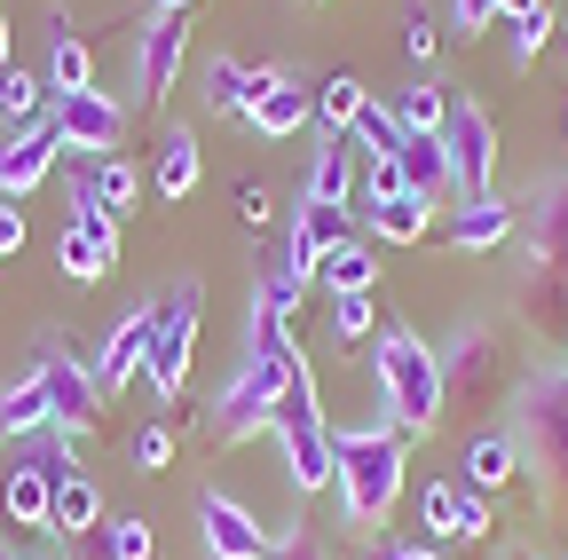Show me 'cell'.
Here are the masks:
<instances>
[{
  "mask_svg": "<svg viewBox=\"0 0 568 560\" xmlns=\"http://www.w3.org/2000/svg\"><path fill=\"white\" fill-rule=\"evenodd\" d=\"M403 458H410L403 427H347V435H332V498H339L347 529H364V537L387 529V513L403 498Z\"/></svg>",
  "mask_w": 568,
  "mask_h": 560,
  "instance_id": "cell-1",
  "label": "cell"
},
{
  "mask_svg": "<svg viewBox=\"0 0 568 560\" xmlns=\"http://www.w3.org/2000/svg\"><path fill=\"white\" fill-rule=\"evenodd\" d=\"M514 450L537 474V498L568 513V371H545L514 403Z\"/></svg>",
  "mask_w": 568,
  "mask_h": 560,
  "instance_id": "cell-2",
  "label": "cell"
},
{
  "mask_svg": "<svg viewBox=\"0 0 568 560\" xmlns=\"http://www.w3.org/2000/svg\"><path fill=\"white\" fill-rule=\"evenodd\" d=\"M372 356H379V395H387V410H395L387 427H403L410 442L435 435V427H443V356H435L410 324L379 332Z\"/></svg>",
  "mask_w": 568,
  "mask_h": 560,
  "instance_id": "cell-3",
  "label": "cell"
},
{
  "mask_svg": "<svg viewBox=\"0 0 568 560\" xmlns=\"http://www.w3.org/2000/svg\"><path fill=\"white\" fill-rule=\"evenodd\" d=\"M268 435H276V450H284V474H293V489H308V498H316V489H332V427H324V410H316L308 364H293V379H284Z\"/></svg>",
  "mask_w": 568,
  "mask_h": 560,
  "instance_id": "cell-4",
  "label": "cell"
},
{
  "mask_svg": "<svg viewBox=\"0 0 568 560\" xmlns=\"http://www.w3.org/2000/svg\"><path fill=\"white\" fill-rule=\"evenodd\" d=\"M293 364H301V347H284V356H245V371L213 395V442L261 435L276 418V395H284V379H293Z\"/></svg>",
  "mask_w": 568,
  "mask_h": 560,
  "instance_id": "cell-5",
  "label": "cell"
},
{
  "mask_svg": "<svg viewBox=\"0 0 568 560\" xmlns=\"http://www.w3.org/2000/svg\"><path fill=\"white\" fill-rule=\"evenodd\" d=\"M443 151H450V190H458V205L489 197V182H497V119H489L481 103H450Z\"/></svg>",
  "mask_w": 568,
  "mask_h": 560,
  "instance_id": "cell-6",
  "label": "cell"
},
{
  "mask_svg": "<svg viewBox=\"0 0 568 560\" xmlns=\"http://www.w3.org/2000/svg\"><path fill=\"white\" fill-rule=\"evenodd\" d=\"M190 347H197V285H174V301H166V316H159V332H151V356H142V379L159 387V403L182 395Z\"/></svg>",
  "mask_w": 568,
  "mask_h": 560,
  "instance_id": "cell-7",
  "label": "cell"
},
{
  "mask_svg": "<svg viewBox=\"0 0 568 560\" xmlns=\"http://www.w3.org/2000/svg\"><path fill=\"white\" fill-rule=\"evenodd\" d=\"M48 119H55V134H63L71 159H111L119 134H126V111H119L103 88H88V95H55Z\"/></svg>",
  "mask_w": 568,
  "mask_h": 560,
  "instance_id": "cell-8",
  "label": "cell"
},
{
  "mask_svg": "<svg viewBox=\"0 0 568 560\" xmlns=\"http://www.w3.org/2000/svg\"><path fill=\"white\" fill-rule=\"evenodd\" d=\"M521 237H529V268L568 285V174H552L521 197Z\"/></svg>",
  "mask_w": 568,
  "mask_h": 560,
  "instance_id": "cell-9",
  "label": "cell"
},
{
  "mask_svg": "<svg viewBox=\"0 0 568 560\" xmlns=\"http://www.w3.org/2000/svg\"><path fill=\"white\" fill-rule=\"evenodd\" d=\"M32 379H40V395H48V410H55V427H63V435H80V427H95V418H103L95 371L71 356V347H48V356L32 364Z\"/></svg>",
  "mask_w": 568,
  "mask_h": 560,
  "instance_id": "cell-10",
  "label": "cell"
},
{
  "mask_svg": "<svg viewBox=\"0 0 568 560\" xmlns=\"http://www.w3.org/2000/svg\"><path fill=\"white\" fill-rule=\"evenodd\" d=\"M506 379H514V364H506V339L497 332H458V347L443 356V403L450 395H474V403H489V395H506Z\"/></svg>",
  "mask_w": 568,
  "mask_h": 560,
  "instance_id": "cell-11",
  "label": "cell"
},
{
  "mask_svg": "<svg viewBox=\"0 0 568 560\" xmlns=\"http://www.w3.org/2000/svg\"><path fill=\"white\" fill-rule=\"evenodd\" d=\"M245 119H253L261 134H301V126L316 119V88L293 72V63H268V72H253Z\"/></svg>",
  "mask_w": 568,
  "mask_h": 560,
  "instance_id": "cell-12",
  "label": "cell"
},
{
  "mask_svg": "<svg viewBox=\"0 0 568 560\" xmlns=\"http://www.w3.org/2000/svg\"><path fill=\"white\" fill-rule=\"evenodd\" d=\"M197 529H205L213 560H268L276 552V529H261L237 498H222V489H205V498H197Z\"/></svg>",
  "mask_w": 568,
  "mask_h": 560,
  "instance_id": "cell-13",
  "label": "cell"
},
{
  "mask_svg": "<svg viewBox=\"0 0 568 560\" xmlns=\"http://www.w3.org/2000/svg\"><path fill=\"white\" fill-rule=\"evenodd\" d=\"M339 245H355V214H347V205H332V197H301L293 237H284V268H293V276H316V261L339 253Z\"/></svg>",
  "mask_w": 568,
  "mask_h": 560,
  "instance_id": "cell-14",
  "label": "cell"
},
{
  "mask_svg": "<svg viewBox=\"0 0 568 560\" xmlns=\"http://www.w3.org/2000/svg\"><path fill=\"white\" fill-rule=\"evenodd\" d=\"M142 197V174L111 151V159H71V214H126V205Z\"/></svg>",
  "mask_w": 568,
  "mask_h": 560,
  "instance_id": "cell-15",
  "label": "cell"
},
{
  "mask_svg": "<svg viewBox=\"0 0 568 560\" xmlns=\"http://www.w3.org/2000/svg\"><path fill=\"white\" fill-rule=\"evenodd\" d=\"M55 151H63L55 119H32V126H17L9 143H0V197H32V190L55 174Z\"/></svg>",
  "mask_w": 568,
  "mask_h": 560,
  "instance_id": "cell-16",
  "label": "cell"
},
{
  "mask_svg": "<svg viewBox=\"0 0 568 560\" xmlns=\"http://www.w3.org/2000/svg\"><path fill=\"white\" fill-rule=\"evenodd\" d=\"M151 332H159V308H134V316L111 324V339L95 347V395H103V403L142 371V356H151Z\"/></svg>",
  "mask_w": 568,
  "mask_h": 560,
  "instance_id": "cell-17",
  "label": "cell"
},
{
  "mask_svg": "<svg viewBox=\"0 0 568 560\" xmlns=\"http://www.w3.org/2000/svg\"><path fill=\"white\" fill-rule=\"evenodd\" d=\"M111 268H119V222L111 214H71V230H63V276H71V285H103Z\"/></svg>",
  "mask_w": 568,
  "mask_h": 560,
  "instance_id": "cell-18",
  "label": "cell"
},
{
  "mask_svg": "<svg viewBox=\"0 0 568 560\" xmlns=\"http://www.w3.org/2000/svg\"><path fill=\"white\" fill-rule=\"evenodd\" d=\"M182 55H190V17H151V32H142V103L151 111L174 95Z\"/></svg>",
  "mask_w": 568,
  "mask_h": 560,
  "instance_id": "cell-19",
  "label": "cell"
},
{
  "mask_svg": "<svg viewBox=\"0 0 568 560\" xmlns=\"http://www.w3.org/2000/svg\"><path fill=\"white\" fill-rule=\"evenodd\" d=\"M521 230V205H506V197H474V205H458V222H450V245L458 253H489V245H506Z\"/></svg>",
  "mask_w": 568,
  "mask_h": 560,
  "instance_id": "cell-20",
  "label": "cell"
},
{
  "mask_svg": "<svg viewBox=\"0 0 568 560\" xmlns=\"http://www.w3.org/2000/svg\"><path fill=\"white\" fill-rule=\"evenodd\" d=\"M95 88V63H88V40L71 32L63 17L48 24V95H88Z\"/></svg>",
  "mask_w": 568,
  "mask_h": 560,
  "instance_id": "cell-21",
  "label": "cell"
},
{
  "mask_svg": "<svg viewBox=\"0 0 568 560\" xmlns=\"http://www.w3.org/2000/svg\"><path fill=\"white\" fill-rule=\"evenodd\" d=\"M395 166H403V190H418V197H443V190H450L443 134H403V143H395Z\"/></svg>",
  "mask_w": 568,
  "mask_h": 560,
  "instance_id": "cell-22",
  "label": "cell"
},
{
  "mask_svg": "<svg viewBox=\"0 0 568 560\" xmlns=\"http://www.w3.org/2000/svg\"><path fill=\"white\" fill-rule=\"evenodd\" d=\"M514 474H521L514 435H481V442H466V458H458V481H466V489H481V498H489V489H506Z\"/></svg>",
  "mask_w": 568,
  "mask_h": 560,
  "instance_id": "cell-23",
  "label": "cell"
},
{
  "mask_svg": "<svg viewBox=\"0 0 568 560\" xmlns=\"http://www.w3.org/2000/svg\"><path fill=\"white\" fill-rule=\"evenodd\" d=\"M426 222H435V197H418V190L372 197V237H387V245H418Z\"/></svg>",
  "mask_w": 568,
  "mask_h": 560,
  "instance_id": "cell-24",
  "label": "cell"
},
{
  "mask_svg": "<svg viewBox=\"0 0 568 560\" xmlns=\"http://www.w3.org/2000/svg\"><path fill=\"white\" fill-rule=\"evenodd\" d=\"M0 506H9L17 529H48V506H55V481L40 466H17L9 458V481H0Z\"/></svg>",
  "mask_w": 568,
  "mask_h": 560,
  "instance_id": "cell-25",
  "label": "cell"
},
{
  "mask_svg": "<svg viewBox=\"0 0 568 560\" xmlns=\"http://www.w3.org/2000/svg\"><path fill=\"white\" fill-rule=\"evenodd\" d=\"M95 521H103V498H95V481H88V474H71V481H55V506H48V529L80 544V537H88Z\"/></svg>",
  "mask_w": 568,
  "mask_h": 560,
  "instance_id": "cell-26",
  "label": "cell"
},
{
  "mask_svg": "<svg viewBox=\"0 0 568 560\" xmlns=\"http://www.w3.org/2000/svg\"><path fill=\"white\" fill-rule=\"evenodd\" d=\"M355 159H364V151H355L347 134H324V151H316L301 197H332V205H347V190H355Z\"/></svg>",
  "mask_w": 568,
  "mask_h": 560,
  "instance_id": "cell-27",
  "label": "cell"
},
{
  "mask_svg": "<svg viewBox=\"0 0 568 560\" xmlns=\"http://www.w3.org/2000/svg\"><path fill=\"white\" fill-rule=\"evenodd\" d=\"M395 126H403V134H443V126H450L443 80H410V88L395 95Z\"/></svg>",
  "mask_w": 568,
  "mask_h": 560,
  "instance_id": "cell-28",
  "label": "cell"
},
{
  "mask_svg": "<svg viewBox=\"0 0 568 560\" xmlns=\"http://www.w3.org/2000/svg\"><path fill=\"white\" fill-rule=\"evenodd\" d=\"M372 276H379V268H372V253H364V245H339V253H324V261H316L308 285H324L332 301H347V293H372Z\"/></svg>",
  "mask_w": 568,
  "mask_h": 560,
  "instance_id": "cell-29",
  "label": "cell"
},
{
  "mask_svg": "<svg viewBox=\"0 0 568 560\" xmlns=\"http://www.w3.org/2000/svg\"><path fill=\"white\" fill-rule=\"evenodd\" d=\"M55 427V410H48V395H40V379H17L9 395H0V435H48Z\"/></svg>",
  "mask_w": 568,
  "mask_h": 560,
  "instance_id": "cell-30",
  "label": "cell"
},
{
  "mask_svg": "<svg viewBox=\"0 0 568 560\" xmlns=\"http://www.w3.org/2000/svg\"><path fill=\"white\" fill-rule=\"evenodd\" d=\"M190 190H197V134L166 126V143H159V197H190Z\"/></svg>",
  "mask_w": 568,
  "mask_h": 560,
  "instance_id": "cell-31",
  "label": "cell"
},
{
  "mask_svg": "<svg viewBox=\"0 0 568 560\" xmlns=\"http://www.w3.org/2000/svg\"><path fill=\"white\" fill-rule=\"evenodd\" d=\"M364 103H372V95H364V80H355V72H332V80L316 88V119H324L332 134H347L355 119H364Z\"/></svg>",
  "mask_w": 568,
  "mask_h": 560,
  "instance_id": "cell-32",
  "label": "cell"
},
{
  "mask_svg": "<svg viewBox=\"0 0 568 560\" xmlns=\"http://www.w3.org/2000/svg\"><path fill=\"white\" fill-rule=\"evenodd\" d=\"M245 95H253V72L237 55H213L205 63V111H245Z\"/></svg>",
  "mask_w": 568,
  "mask_h": 560,
  "instance_id": "cell-33",
  "label": "cell"
},
{
  "mask_svg": "<svg viewBox=\"0 0 568 560\" xmlns=\"http://www.w3.org/2000/svg\"><path fill=\"white\" fill-rule=\"evenodd\" d=\"M0 111H9L17 126H32V119H48V88H40L32 72H17V63H9V72H0Z\"/></svg>",
  "mask_w": 568,
  "mask_h": 560,
  "instance_id": "cell-34",
  "label": "cell"
},
{
  "mask_svg": "<svg viewBox=\"0 0 568 560\" xmlns=\"http://www.w3.org/2000/svg\"><path fill=\"white\" fill-rule=\"evenodd\" d=\"M347 143L364 151V159H395V143H403V126H395V111H379V103H364V119L347 126Z\"/></svg>",
  "mask_w": 568,
  "mask_h": 560,
  "instance_id": "cell-35",
  "label": "cell"
},
{
  "mask_svg": "<svg viewBox=\"0 0 568 560\" xmlns=\"http://www.w3.org/2000/svg\"><path fill=\"white\" fill-rule=\"evenodd\" d=\"M103 537H111V560H159V537H151V521H134V513H119Z\"/></svg>",
  "mask_w": 568,
  "mask_h": 560,
  "instance_id": "cell-36",
  "label": "cell"
},
{
  "mask_svg": "<svg viewBox=\"0 0 568 560\" xmlns=\"http://www.w3.org/2000/svg\"><path fill=\"white\" fill-rule=\"evenodd\" d=\"M372 293H347V301H332V339H372Z\"/></svg>",
  "mask_w": 568,
  "mask_h": 560,
  "instance_id": "cell-37",
  "label": "cell"
},
{
  "mask_svg": "<svg viewBox=\"0 0 568 560\" xmlns=\"http://www.w3.org/2000/svg\"><path fill=\"white\" fill-rule=\"evenodd\" d=\"M284 347H293V339H284V308L261 293L253 301V356H284Z\"/></svg>",
  "mask_w": 568,
  "mask_h": 560,
  "instance_id": "cell-38",
  "label": "cell"
},
{
  "mask_svg": "<svg viewBox=\"0 0 568 560\" xmlns=\"http://www.w3.org/2000/svg\"><path fill=\"white\" fill-rule=\"evenodd\" d=\"M458 506H466V489H458V481H435V489H426V529L458 537Z\"/></svg>",
  "mask_w": 568,
  "mask_h": 560,
  "instance_id": "cell-39",
  "label": "cell"
},
{
  "mask_svg": "<svg viewBox=\"0 0 568 560\" xmlns=\"http://www.w3.org/2000/svg\"><path fill=\"white\" fill-rule=\"evenodd\" d=\"M545 48H552V9H537V17L514 24V63H537Z\"/></svg>",
  "mask_w": 568,
  "mask_h": 560,
  "instance_id": "cell-40",
  "label": "cell"
},
{
  "mask_svg": "<svg viewBox=\"0 0 568 560\" xmlns=\"http://www.w3.org/2000/svg\"><path fill=\"white\" fill-rule=\"evenodd\" d=\"M134 466H142V474H166V466H174V427H142V435H134Z\"/></svg>",
  "mask_w": 568,
  "mask_h": 560,
  "instance_id": "cell-41",
  "label": "cell"
},
{
  "mask_svg": "<svg viewBox=\"0 0 568 560\" xmlns=\"http://www.w3.org/2000/svg\"><path fill=\"white\" fill-rule=\"evenodd\" d=\"M403 55H410V63H426V55H435V17H426L418 0L403 9Z\"/></svg>",
  "mask_w": 568,
  "mask_h": 560,
  "instance_id": "cell-42",
  "label": "cell"
},
{
  "mask_svg": "<svg viewBox=\"0 0 568 560\" xmlns=\"http://www.w3.org/2000/svg\"><path fill=\"white\" fill-rule=\"evenodd\" d=\"M489 24H497V0H450V32L458 40H481Z\"/></svg>",
  "mask_w": 568,
  "mask_h": 560,
  "instance_id": "cell-43",
  "label": "cell"
},
{
  "mask_svg": "<svg viewBox=\"0 0 568 560\" xmlns=\"http://www.w3.org/2000/svg\"><path fill=\"white\" fill-rule=\"evenodd\" d=\"M268 560H324V544H316L301 521H284V537H276V552H268Z\"/></svg>",
  "mask_w": 568,
  "mask_h": 560,
  "instance_id": "cell-44",
  "label": "cell"
},
{
  "mask_svg": "<svg viewBox=\"0 0 568 560\" xmlns=\"http://www.w3.org/2000/svg\"><path fill=\"white\" fill-rule=\"evenodd\" d=\"M458 489H466V481H458ZM458 537H466V544H481V537H489V506H481V489H466V506H458Z\"/></svg>",
  "mask_w": 568,
  "mask_h": 560,
  "instance_id": "cell-45",
  "label": "cell"
},
{
  "mask_svg": "<svg viewBox=\"0 0 568 560\" xmlns=\"http://www.w3.org/2000/svg\"><path fill=\"white\" fill-rule=\"evenodd\" d=\"M24 245V214H17V197H0V261H9Z\"/></svg>",
  "mask_w": 568,
  "mask_h": 560,
  "instance_id": "cell-46",
  "label": "cell"
},
{
  "mask_svg": "<svg viewBox=\"0 0 568 560\" xmlns=\"http://www.w3.org/2000/svg\"><path fill=\"white\" fill-rule=\"evenodd\" d=\"M237 205H245V222H268V190H261V182H245Z\"/></svg>",
  "mask_w": 568,
  "mask_h": 560,
  "instance_id": "cell-47",
  "label": "cell"
},
{
  "mask_svg": "<svg viewBox=\"0 0 568 560\" xmlns=\"http://www.w3.org/2000/svg\"><path fill=\"white\" fill-rule=\"evenodd\" d=\"M372 560H435V552H426V544H379Z\"/></svg>",
  "mask_w": 568,
  "mask_h": 560,
  "instance_id": "cell-48",
  "label": "cell"
},
{
  "mask_svg": "<svg viewBox=\"0 0 568 560\" xmlns=\"http://www.w3.org/2000/svg\"><path fill=\"white\" fill-rule=\"evenodd\" d=\"M537 9H545V0H497V17H514V24H521V17H537Z\"/></svg>",
  "mask_w": 568,
  "mask_h": 560,
  "instance_id": "cell-49",
  "label": "cell"
},
{
  "mask_svg": "<svg viewBox=\"0 0 568 560\" xmlns=\"http://www.w3.org/2000/svg\"><path fill=\"white\" fill-rule=\"evenodd\" d=\"M190 9V0H151V17H182Z\"/></svg>",
  "mask_w": 568,
  "mask_h": 560,
  "instance_id": "cell-50",
  "label": "cell"
},
{
  "mask_svg": "<svg viewBox=\"0 0 568 560\" xmlns=\"http://www.w3.org/2000/svg\"><path fill=\"white\" fill-rule=\"evenodd\" d=\"M0 72H9V9H0Z\"/></svg>",
  "mask_w": 568,
  "mask_h": 560,
  "instance_id": "cell-51",
  "label": "cell"
},
{
  "mask_svg": "<svg viewBox=\"0 0 568 560\" xmlns=\"http://www.w3.org/2000/svg\"><path fill=\"white\" fill-rule=\"evenodd\" d=\"M0 560H24V552H0Z\"/></svg>",
  "mask_w": 568,
  "mask_h": 560,
  "instance_id": "cell-52",
  "label": "cell"
}]
</instances>
